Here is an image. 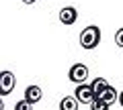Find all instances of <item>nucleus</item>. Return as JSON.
Masks as SVG:
<instances>
[{
    "label": "nucleus",
    "mask_w": 123,
    "mask_h": 110,
    "mask_svg": "<svg viewBox=\"0 0 123 110\" xmlns=\"http://www.w3.org/2000/svg\"><path fill=\"white\" fill-rule=\"evenodd\" d=\"M98 43H101V29L98 26L90 25L80 33V45L84 49H94V47H98Z\"/></svg>",
    "instance_id": "1"
},
{
    "label": "nucleus",
    "mask_w": 123,
    "mask_h": 110,
    "mask_svg": "<svg viewBox=\"0 0 123 110\" xmlns=\"http://www.w3.org/2000/svg\"><path fill=\"white\" fill-rule=\"evenodd\" d=\"M68 78H70V82H74V84H84L88 79V67L84 65V63H74V65L70 67V71H68Z\"/></svg>",
    "instance_id": "2"
},
{
    "label": "nucleus",
    "mask_w": 123,
    "mask_h": 110,
    "mask_svg": "<svg viewBox=\"0 0 123 110\" xmlns=\"http://www.w3.org/2000/svg\"><path fill=\"white\" fill-rule=\"evenodd\" d=\"M74 98L78 104H90L94 100V94L90 90V84H76V90H74Z\"/></svg>",
    "instance_id": "3"
},
{
    "label": "nucleus",
    "mask_w": 123,
    "mask_h": 110,
    "mask_svg": "<svg viewBox=\"0 0 123 110\" xmlns=\"http://www.w3.org/2000/svg\"><path fill=\"white\" fill-rule=\"evenodd\" d=\"M14 84L17 79L12 71H0V96H8L14 90Z\"/></svg>",
    "instance_id": "4"
},
{
    "label": "nucleus",
    "mask_w": 123,
    "mask_h": 110,
    "mask_svg": "<svg viewBox=\"0 0 123 110\" xmlns=\"http://www.w3.org/2000/svg\"><path fill=\"white\" fill-rule=\"evenodd\" d=\"M60 21H62V25H74L78 21V10L74 6H64L60 10Z\"/></svg>",
    "instance_id": "5"
},
{
    "label": "nucleus",
    "mask_w": 123,
    "mask_h": 110,
    "mask_svg": "<svg viewBox=\"0 0 123 110\" xmlns=\"http://www.w3.org/2000/svg\"><path fill=\"white\" fill-rule=\"evenodd\" d=\"M117 96H119V92H117V90H115L113 86H107V88L103 90V92L98 94L97 98H98V100H103V102H105L107 106H111V104H113L115 100H117Z\"/></svg>",
    "instance_id": "6"
},
{
    "label": "nucleus",
    "mask_w": 123,
    "mask_h": 110,
    "mask_svg": "<svg viewBox=\"0 0 123 110\" xmlns=\"http://www.w3.org/2000/svg\"><path fill=\"white\" fill-rule=\"evenodd\" d=\"M41 96H43V92H41L39 86H27V90H25V100L27 102L35 104V102L41 100Z\"/></svg>",
    "instance_id": "7"
},
{
    "label": "nucleus",
    "mask_w": 123,
    "mask_h": 110,
    "mask_svg": "<svg viewBox=\"0 0 123 110\" xmlns=\"http://www.w3.org/2000/svg\"><path fill=\"white\" fill-rule=\"evenodd\" d=\"M107 86H109V82H107L105 78H97V79H94V82L90 84V90H92V94H94V98H97L98 94L107 88Z\"/></svg>",
    "instance_id": "8"
},
{
    "label": "nucleus",
    "mask_w": 123,
    "mask_h": 110,
    "mask_svg": "<svg viewBox=\"0 0 123 110\" xmlns=\"http://www.w3.org/2000/svg\"><path fill=\"white\" fill-rule=\"evenodd\" d=\"M60 110H78V102H76V98L72 96H66L60 100Z\"/></svg>",
    "instance_id": "9"
},
{
    "label": "nucleus",
    "mask_w": 123,
    "mask_h": 110,
    "mask_svg": "<svg viewBox=\"0 0 123 110\" xmlns=\"http://www.w3.org/2000/svg\"><path fill=\"white\" fill-rule=\"evenodd\" d=\"M90 110H109V106L105 104L103 100H98V98H94V100L90 102Z\"/></svg>",
    "instance_id": "10"
},
{
    "label": "nucleus",
    "mask_w": 123,
    "mask_h": 110,
    "mask_svg": "<svg viewBox=\"0 0 123 110\" xmlns=\"http://www.w3.org/2000/svg\"><path fill=\"white\" fill-rule=\"evenodd\" d=\"M14 110H33V104L23 98V100H18L17 104H14Z\"/></svg>",
    "instance_id": "11"
},
{
    "label": "nucleus",
    "mask_w": 123,
    "mask_h": 110,
    "mask_svg": "<svg viewBox=\"0 0 123 110\" xmlns=\"http://www.w3.org/2000/svg\"><path fill=\"white\" fill-rule=\"evenodd\" d=\"M115 43H117L119 47H123V26L119 29L117 33H115Z\"/></svg>",
    "instance_id": "12"
},
{
    "label": "nucleus",
    "mask_w": 123,
    "mask_h": 110,
    "mask_svg": "<svg viewBox=\"0 0 123 110\" xmlns=\"http://www.w3.org/2000/svg\"><path fill=\"white\" fill-rule=\"evenodd\" d=\"M117 102L123 106V92H119V96H117Z\"/></svg>",
    "instance_id": "13"
},
{
    "label": "nucleus",
    "mask_w": 123,
    "mask_h": 110,
    "mask_svg": "<svg viewBox=\"0 0 123 110\" xmlns=\"http://www.w3.org/2000/svg\"><path fill=\"white\" fill-rule=\"evenodd\" d=\"M23 2H25V4H35L37 0H23Z\"/></svg>",
    "instance_id": "14"
},
{
    "label": "nucleus",
    "mask_w": 123,
    "mask_h": 110,
    "mask_svg": "<svg viewBox=\"0 0 123 110\" xmlns=\"http://www.w3.org/2000/svg\"><path fill=\"white\" fill-rule=\"evenodd\" d=\"M0 110H4V102H2V96H0Z\"/></svg>",
    "instance_id": "15"
}]
</instances>
